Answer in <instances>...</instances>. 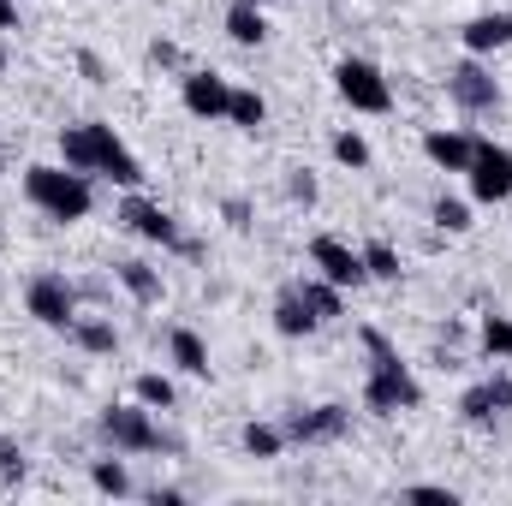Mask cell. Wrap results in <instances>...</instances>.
<instances>
[{"label": "cell", "mask_w": 512, "mask_h": 506, "mask_svg": "<svg viewBox=\"0 0 512 506\" xmlns=\"http://www.w3.org/2000/svg\"><path fill=\"white\" fill-rule=\"evenodd\" d=\"M286 441H298V447H328V441H340L346 429H352V405H340V399H328V405H310V411H292L286 423Z\"/></svg>", "instance_id": "obj_11"}, {"label": "cell", "mask_w": 512, "mask_h": 506, "mask_svg": "<svg viewBox=\"0 0 512 506\" xmlns=\"http://www.w3.org/2000/svg\"><path fill=\"white\" fill-rule=\"evenodd\" d=\"M24 197H30V209H42L54 227H78V221H90V209H96V179L78 173V167H66V161H30V167H24Z\"/></svg>", "instance_id": "obj_3"}, {"label": "cell", "mask_w": 512, "mask_h": 506, "mask_svg": "<svg viewBox=\"0 0 512 506\" xmlns=\"http://www.w3.org/2000/svg\"><path fill=\"white\" fill-rule=\"evenodd\" d=\"M18 30V0H0V36Z\"/></svg>", "instance_id": "obj_37"}, {"label": "cell", "mask_w": 512, "mask_h": 506, "mask_svg": "<svg viewBox=\"0 0 512 506\" xmlns=\"http://www.w3.org/2000/svg\"><path fill=\"white\" fill-rule=\"evenodd\" d=\"M227 36H233L239 48H262V42H268V18H262V6L233 0V6H227Z\"/></svg>", "instance_id": "obj_21"}, {"label": "cell", "mask_w": 512, "mask_h": 506, "mask_svg": "<svg viewBox=\"0 0 512 506\" xmlns=\"http://www.w3.org/2000/svg\"><path fill=\"white\" fill-rule=\"evenodd\" d=\"M78 72H84V84H108V60L96 48H78Z\"/></svg>", "instance_id": "obj_33"}, {"label": "cell", "mask_w": 512, "mask_h": 506, "mask_svg": "<svg viewBox=\"0 0 512 506\" xmlns=\"http://www.w3.org/2000/svg\"><path fill=\"white\" fill-rule=\"evenodd\" d=\"M24 310H30V322L66 334V328L78 322V286H72L66 274H30V286H24Z\"/></svg>", "instance_id": "obj_7"}, {"label": "cell", "mask_w": 512, "mask_h": 506, "mask_svg": "<svg viewBox=\"0 0 512 506\" xmlns=\"http://www.w3.org/2000/svg\"><path fill=\"white\" fill-rule=\"evenodd\" d=\"M447 102L459 108V114H495L501 108V78L477 60V54H465L459 66H447Z\"/></svg>", "instance_id": "obj_6"}, {"label": "cell", "mask_w": 512, "mask_h": 506, "mask_svg": "<svg viewBox=\"0 0 512 506\" xmlns=\"http://www.w3.org/2000/svg\"><path fill=\"white\" fill-rule=\"evenodd\" d=\"M221 221H227L233 233H251V197H227V203H221Z\"/></svg>", "instance_id": "obj_32"}, {"label": "cell", "mask_w": 512, "mask_h": 506, "mask_svg": "<svg viewBox=\"0 0 512 506\" xmlns=\"http://www.w3.org/2000/svg\"><path fill=\"white\" fill-rule=\"evenodd\" d=\"M114 280H120V292H126L131 304H143V310L167 298V280H161V268H155V262H143V256L114 262Z\"/></svg>", "instance_id": "obj_15"}, {"label": "cell", "mask_w": 512, "mask_h": 506, "mask_svg": "<svg viewBox=\"0 0 512 506\" xmlns=\"http://www.w3.org/2000/svg\"><path fill=\"white\" fill-rule=\"evenodd\" d=\"M167 364L179 370V376H197V381H209V340L197 334V328H173L167 334Z\"/></svg>", "instance_id": "obj_16"}, {"label": "cell", "mask_w": 512, "mask_h": 506, "mask_svg": "<svg viewBox=\"0 0 512 506\" xmlns=\"http://www.w3.org/2000/svg\"><path fill=\"white\" fill-rule=\"evenodd\" d=\"M251 6H274V0H251Z\"/></svg>", "instance_id": "obj_40"}, {"label": "cell", "mask_w": 512, "mask_h": 506, "mask_svg": "<svg viewBox=\"0 0 512 506\" xmlns=\"http://www.w3.org/2000/svg\"><path fill=\"white\" fill-rule=\"evenodd\" d=\"M96 435L114 447V453H179V435H167L161 423H155V411L149 405H108L102 417H96Z\"/></svg>", "instance_id": "obj_4"}, {"label": "cell", "mask_w": 512, "mask_h": 506, "mask_svg": "<svg viewBox=\"0 0 512 506\" xmlns=\"http://www.w3.org/2000/svg\"><path fill=\"white\" fill-rule=\"evenodd\" d=\"M334 90H340V102L352 114H393V84H387L382 66L364 60V54H346L334 66Z\"/></svg>", "instance_id": "obj_5"}, {"label": "cell", "mask_w": 512, "mask_h": 506, "mask_svg": "<svg viewBox=\"0 0 512 506\" xmlns=\"http://www.w3.org/2000/svg\"><path fill=\"white\" fill-rule=\"evenodd\" d=\"M227 126H239V131H262L268 126V102H262V96H256V90H239V84H233V102H227Z\"/></svg>", "instance_id": "obj_24"}, {"label": "cell", "mask_w": 512, "mask_h": 506, "mask_svg": "<svg viewBox=\"0 0 512 506\" xmlns=\"http://www.w3.org/2000/svg\"><path fill=\"white\" fill-rule=\"evenodd\" d=\"M60 161L66 167H78V173H90V179H108V185H120V191H143V161L131 155V143L120 131L108 126V120H84V126H60Z\"/></svg>", "instance_id": "obj_1"}, {"label": "cell", "mask_w": 512, "mask_h": 506, "mask_svg": "<svg viewBox=\"0 0 512 506\" xmlns=\"http://www.w3.org/2000/svg\"><path fill=\"white\" fill-rule=\"evenodd\" d=\"M399 501H417V506H459V489H447V483H411V489H399Z\"/></svg>", "instance_id": "obj_31"}, {"label": "cell", "mask_w": 512, "mask_h": 506, "mask_svg": "<svg viewBox=\"0 0 512 506\" xmlns=\"http://www.w3.org/2000/svg\"><path fill=\"white\" fill-rule=\"evenodd\" d=\"M239 447H245L251 459H280V453H286V429H274V423H245Z\"/></svg>", "instance_id": "obj_29"}, {"label": "cell", "mask_w": 512, "mask_h": 506, "mask_svg": "<svg viewBox=\"0 0 512 506\" xmlns=\"http://www.w3.org/2000/svg\"><path fill=\"white\" fill-rule=\"evenodd\" d=\"M328 149H334V161H340V167H352V173H364V167L376 161V149H370V137H364V131H334V143H328Z\"/></svg>", "instance_id": "obj_28"}, {"label": "cell", "mask_w": 512, "mask_h": 506, "mask_svg": "<svg viewBox=\"0 0 512 506\" xmlns=\"http://www.w3.org/2000/svg\"><path fill=\"white\" fill-rule=\"evenodd\" d=\"M459 42H465V54H477V60L512 48V6H501V12H477V18L459 30Z\"/></svg>", "instance_id": "obj_14"}, {"label": "cell", "mask_w": 512, "mask_h": 506, "mask_svg": "<svg viewBox=\"0 0 512 506\" xmlns=\"http://www.w3.org/2000/svg\"><path fill=\"white\" fill-rule=\"evenodd\" d=\"M66 340H72L78 352H90V358H114V352H120V328H114L108 316H78V322L66 328Z\"/></svg>", "instance_id": "obj_18"}, {"label": "cell", "mask_w": 512, "mask_h": 506, "mask_svg": "<svg viewBox=\"0 0 512 506\" xmlns=\"http://www.w3.org/2000/svg\"><path fill=\"white\" fill-rule=\"evenodd\" d=\"M149 60H155V66H179V48H173V42H161V36H155V42H149Z\"/></svg>", "instance_id": "obj_35"}, {"label": "cell", "mask_w": 512, "mask_h": 506, "mask_svg": "<svg viewBox=\"0 0 512 506\" xmlns=\"http://www.w3.org/2000/svg\"><path fill=\"white\" fill-rule=\"evenodd\" d=\"M358 340H364V352H370V376H364V411L370 417H399V411H417L423 405V381L411 376V364L393 352V340H387L382 328H358Z\"/></svg>", "instance_id": "obj_2"}, {"label": "cell", "mask_w": 512, "mask_h": 506, "mask_svg": "<svg viewBox=\"0 0 512 506\" xmlns=\"http://www.w3.org/2000/svg\"><path fill=\"white\" fill-rule=\"evenodd\" d=\"M465 185H471V203H512V149L507 143L477 137V155L465 167Z\"/></svg>", "instance_id": "obj_9"}, {"label": "cell", "mask_w": 512, "mask_h": 506, "mask_svg": "<svg viewBox=\"0 0 512 506\" xmlns=\"http://www.w3.org/2000/svg\"><path fill=\"white\" fill-rule=\"evenodd\" d=\"M477 340H483V352H489L495 364H512V316H495V310H489V316L477 322Z\"/></svg>", "instance_id": "obj_27"}, {"label": "cell", "mask_w": 512, "mask_h": 506, "mask_svg": "<svg viewBox=\"0 0 512 506\" xmlns=\"http://www.w3.org/2000/svg\"><path fill=\"white\" fill-rule=\"evenodd\" d=\"M0 167H6V143H0Z\"/></svg>", "instance_id": "obj_39"}, {"label": "cell", "mask_w": 512, "mask_h": 506, "mask_svg": "<svg viewBox=\"0 0 512 506\" xmlns=\"http://www.w3.org/2000/svg\"><path fill=\"white\" fill-rule=\"evenodd\" d=\"M131 399L167 417V411H179V381H173V376H161V370H143V376L131 381Z\"/></svg>", "instance_id": "obj_20"}, {"label": "cell", "mask_w": 512, "mask_h": 506, "mask_svg": "<svg viewBox=\"0 0 512 506\" xmlns=\"http://www.w3.org/2000/svg\"><path fill=\"white\" fill-rule=\"evenodd\" d=\"M149 501L155 506H185V489H149Z\"/></svg>", "instance_id": "obj_36"}, {"label": "cell", "mask_w": 512, "mask_h": 506, "mask_svg": "<svg viewBox=\"0 0 512 506\" xmlns=\"http://www.w3.org/2000/svg\"><path fill=\"white\" fill-rule=\"evenodd\" d=\"M120 227H126L131 239H143V245L185 251V233H179L173 209H161V203H155V197H143V191H126V197H120Z\"/></svg>", "instance_id": "obj_8"}, {"label": "cell", "mask_w": 512, "mask_h": 506, "mask_svg": "<svg viewBox=\"0 0 512 506\" xmlns=\"http://www.w3.org/2000/svg\"><path fill=\"white\" fill-rule=\"evenodd\" d=\"M298 298L310 304V316L328 328V322H340L346 316V292L334 286V280H322V274H310V280H298Z\"/></svg>", "instance_id": "obj_19"}, {"label": "cell", "mask_w": 512, "mask_h": 506, "mask_svg": "<svg viewBox=\"0 0 512 506\" xmlns=\"http://www.w3.org/2000/svg\"><path fill=\"white\" fill-rule=\"evenodd\" d=\"M358 251H364V274H370V280H382V286H399L405 262H399V251H393L387 239H370V245H358Z\"/></svg>", "instance_id": "obj_25"}, {"label": "cell", "mask_w": 512, "mask_h": 506, "mask_svg": "<svg viewBox=\"0 0 512 506\" xmlns=\"http://www.w3.org/2000/svg\"><path fill=\"white\" fill-rule=\"evenodd\" d=\"M6 66H12V54H6V42H0V78H6Z\"/></svg>", "instance_id": "obj_38"}, {"label": "cell", "mask_w": 512, "mask_h": 506, "mask_svg": "<svg viewBox=\"0 0 512 506\" xmlns=\"http://www.w3.org/2000/svg\"><path fill=\"white\" fill-rule=\"evenodd\" d=\"M316 328H322V322L310 316V304L298 298V286H286V292L274 298V334H280V340H310Z\"/></svg>", "instance_id": "obj_17"}, {"label": "cell", "mask_w": 512, "mask_h": 506, "mask_svg": "<svg viewBox=\"0 0 512 506\" xmlns=\"http://www.w3.org/2000/svg\"><path fill=\"white\" fill-rule=\"evenodd\" d=\"M286 197H292L298 209H316V203H322V185H316V173H310V167H292V179H286Z\"/></svg>", "instance_id": "obj_30"}, {"label": "cell", "mask_w": 512, "mask_h": 506, "mask_svg": "<svg viewBox=\"0 0 512 506\" xmlns=\"http://www.w3.org/2000/svg\"><path fill=\"white\" fill-rule=\"evenodd\" d=\"M459 417L471 423V429H489L501 411H495V393H489V381H471L465 393H459Z\"/></svg>", "instance_id": "obj_26"}, {"label": "cell", "mask_w": 512, "mask_h": 506, "mask_svg": "<svg viewBox=\"0 0 512 506\" xmlns=\"http://www.w3.org/2000/svg\"><path fill=\"white\" fill-rule=\"evenodd\" d=\"M423 155L441 167V173H465L471 167V155H477V137L459 126H429L423 131Z\"/></svg>", "instance_id": "obj_13"}, {"label": "cell", "mask_w": 512, "mask_h": 506, "mask_svg": "<svg viewBox=\"0 0 512 506\" xmlns=\"http://www.w3.org/2000/svg\"><path fill=\"white\" fill-rule=\"evenodd\" d=\"M429 221H435V233H447V239H459V233L477 227V221H471V203H465V197H447V191L429 203Z\"/></svg>", "instance_id": "obj_22"}, {"label": "cell", "mask_w": 512, "mask_h": 506, "mask_svg": "<svg viewBox=\"0 0 512 506\" xmlns=\"http://www.w3.org/2000/svg\"><path fill=\"white\" fill-rule=\"evenodd\" d=\"M90 483H96L102 495H114V501H126V495H131L126 453H108V459H90Z\"/></svg>", "instance_id": "obj_23"}, {"label": "cell", "mask_w": 512, "mask_h": 506, "mask_svg": "<svg viewBox=\"0 0 512 506\" xmlns=\"http://www.w3.org/2000/svg\"><path fill=\"white\" fill-rule=\"evenodd\" d=\"M179 102H185V114L191 120H227V102H233V84L221 78V72H185L179 78Z\"/></svg>", "instance_id": "obj_12"}, {"label": "cell", "mask_w": 512, "mask_h": 506, "mask_svg": "<svg viewBox=\"0 0 512 506\" xmlns=\"http://www.w3.org/2000/svg\"><path fill=\"white\" fill-rule=\"evenodd\" d=\"M310 268L322 274V280H334L340 292H358L370 274H364V251H352L340 233H316L310 239Z\"/></svg>", "instance_id": "obj_10"}, {"label": "cell", "mask_w": 512, "mask_h": 506, "mask_svg": "<svg viewBox=\"0 0 512 506\" xmlns=\"http://www.w3.org/2000/svg\"><path fill=\"white\" fill-rule=\"evenodd\" d=\"M489 393H495V411L507 417L512 411V376H489Z\"/></svg>", "instance_id": "obj_34"}]
</instances>
